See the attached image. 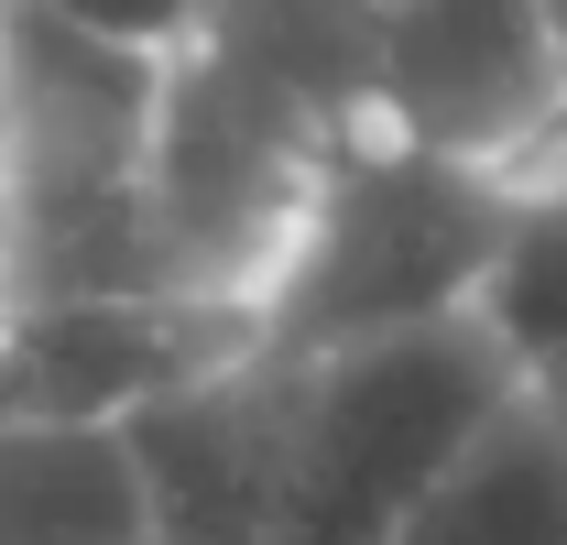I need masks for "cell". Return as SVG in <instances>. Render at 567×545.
I'll return each mask as SVG.
<instances>
[{
  "label": "cell",
  "instance_id": "1",
  "mask_svg": "<svg viewBox=\"0 0 567 545\" xmlns=\"http://www.w3.org/2000/svg\"><path fill=\"white\" fill-rule=\"evenodd\" d=\"M502 404H513V371L470 317L295 360L262 545H393V524Z\"/></svg>",
  "mask_w": 567,
  "mask_h": 545
},
{
  "label": "cell",
  "instance_id": "2",
  "mask_svg": "<svg viewBox=\"0 0 567 545\" xmlns=\"http://www.w3.org/2000/svg\"><path fill=\"white\" fill-rule=\"evenodd\" d=\"M262 360V317L186 306V295H110V306H33L0 317V425H132L218 371Z\"/></svg>",
  "mask_w": 567,
  "mask_h": 545
},
{
  "label": "cell",
  "instance_id": "3",
  "mask_svg": "<svg viewBox=\"0 0 567 545\" xmlns=\"http://www.w3.org/2000/svg\"><path fill=\"white\" fill-rule=\"evenodd\" d=\"M284 404H295V360L262 349V360L218 371L175 404H142L121 425L153 545H262L274 470H284Z\"/></svg>",
  "mask_w": 567,
  "mask_h": 545
},
{
  "label": "cell",
  "instance_id": "4",
  "mask_svg": "<svg viewBox=\"0 0 567 545\" xmlns=\"http://www.w3.org/2000/svg\"><path fill=\"white\" fill-rule=\"evenodd\" d=\"M393 545H567V436L546 425V404L513 393L393 524Z\"/></svg>",
  "mask_w": 567,
  "mask_h": 545
},
{
  "label": "cell",
  "instance_id": "5",
  "mask_svg": "<svg viewBox=\"0 0 567 545\" xmlns=\"http://www.w3.org/2000/svg\"><path fill=\"white\" fill-rule=\"evenodd\" d=\"M0 545H153L121 425H0Z\"/></svg>",
  "mask_w": 567,
  "mask_h": 545
},
{
  "label": "cell",
  "instance_id": "6",
  "mask_svg": "<svg viewBox=\"0 0 567 545\" xmlns=\"http://www.w3.org/2000/svg\"><path fill=\"white\" fill-rule=\"evenodd\" d=\"M470 328L492 339V360L513 371V393L567 371V207H513L492 240V263L470 284Z\"/></svg>",
  "mask_w": 567,
  "mask_h": 545
},
{
  "label": "cell",
  "instance_id": "7",
  "mask_svg": "<svg viewBox=\"0 0 567 545\" xmlns=\"http://www.w3.org/2000/svg\"><path fill=\"white\" fill-rule=\"evenodd\" d=\"M524 404H546V425H557V436H567V371H557V382H535Z\"/></svg>",
  "mask_w": 567,
  "mask_h": 545
}]
</instances>
